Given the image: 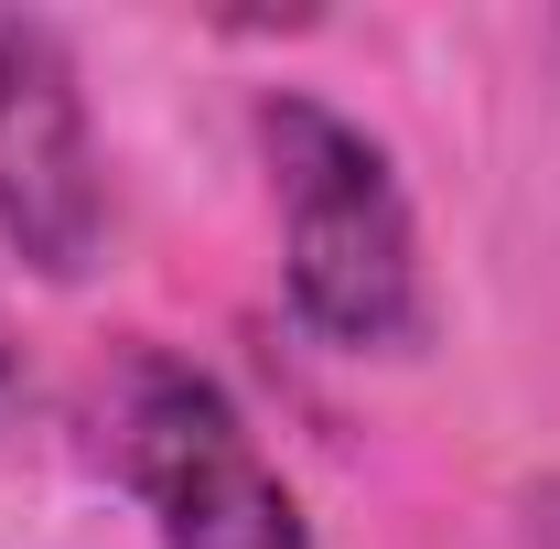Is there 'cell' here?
Here are the masks:
<instances>
[{"mask_svg": "<svg viewBox=\"0 0 560 549\" xmlns=\"http://www.w3.org/2000/svg\"><path fill=\"white\" fill-rule=\"evenodd\" d=\"M259 151L280 195V280L291 313L346 355H399L420 344V226L388 173V151L335 119L324 97H259Z\"/></svg>", "mask_w": 560, "mask_h": 549, "instance_id": "obj_1", "label": "cell"}, {"mask_svg": "<svg viewBox=\"0 0 560 549\" xmlns=\"http://www.w3.org/2000/svg\"><path fill=\"white\" fill-rule=\"evenodd\" d=\"M119 475L140 484L162 549H313L270 453L226 410V388L184 355H130V377H119Z\"/></svg>", "mask_w": 560, "mask_h": 549, "instance_id": "obj_2", "label": "cell"}, {"mask_svg": "<svg viewBox=\"0 0 560 549\" xmlns=\"http://www.w3.org/2000/svg\"><path fill=\"white\" fill-rule=\"evenodd\" d=\"M108 237V173L97 130L55 22L0 11V248H22V270L75 280Z\"/></svg>", "mask_w": 560, "mask_h": 549, "instance_id": "obj_3", "label": "cell"}, {"mask_svg": "<svg viewBox=\"0 0 560 549\" xmlns=\"http://www.w3.org/2000/svg\"><path fill=\"white\" fill-rule=\"evenodd\" d=\"M528 549H560V484L528 495Z\"/></svg>", "mask_w": 560, "mask_h": 549, "instance_id": "obj_4", "label": "cell"}, {"mask_svg": "<svg viewBox=\"0 0 560 549\" xmlns=\"http://www.w3.org/2000/svg\"><path fill=\"white\" fill-rule=\"evenodd\" d=\"M22 399V355H11V335H0V410Z\"/></svg>", "mask_w": 560, "mask_h": 549, "instance_id": "obj_5", "label": "cell"}]
</instances>
